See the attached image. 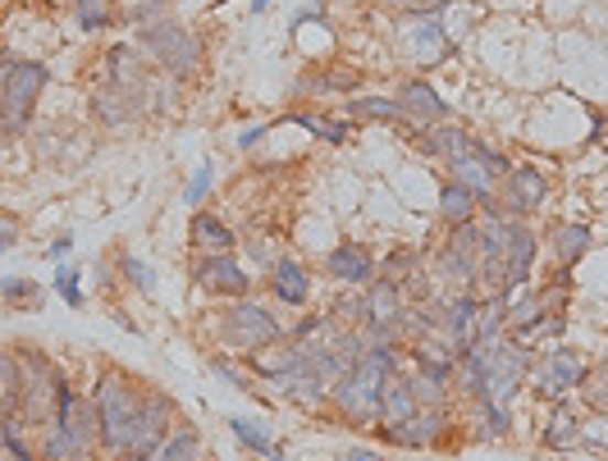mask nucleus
I'll use <instances>...</instances> for the list:
<instances>
[{
	"label": "nucleus",
	"mask_w": 608,
	"mask_h": 461,
	"mask_svg": "<svg viewBox=\"0 0 608 461\" xmlns=\"http://www.w3.org/2000/svg\"><path fill=\"white\" fill-rule=\"evenodd\" d=\"M476 261H480V256H467V252L444 248L439 261H435V270H439L444 284H453L458 293H471V288H476Z\"/></svg>",
	"instance_id": "nucleus-25"
},
{
	"label": "nucleus",
	"mask_w": 608,
	"mask_h": 461,
	"mask_svg": "<svg viewBox=\"0 0 608 461\" xmlns=\"http://www.w3.org/2000/svg\"><path fill=\"white\" fill-rule=\"evenodd\" d=\"M393 106H399V129H412V133H425L448 119V101L425 78H408L399 87V97H393Z\"/></svg>",
	"instance_id": "nucleus-8"
},
{
	"label": "nucleus",
	"mask_w": 608,
	"mask_h": 461,
	"mask_svg": "<svg viewBox=\"0 0 608 461\" xmlns=\"http://www.w3.org/2000/svg\"><path fill=\"white\" fill-rule=\"evenodd\" d=\"M42 461H87V452H83L59 425H51L46 439H42Z\"/></svg>",
	"instance_id": "nucleus-32"
},
{
	"label": "nucleus",
	"mask_w": 608,
	"mask_h": 461,
	"mask_svg": "<svg viewBox=\"0 0 608 461\" xmlns=\"http://www.w3.org/2000/svg\"><path fill=\"white\" fill-rule=\"evenodd\" d=\"M0 293H6L10 301H28L23 311H37V306H42V293H37V284H33V279H19V274H14V279H6V284H0Z\"/></svg>",
	"instance_id": "nucleus-43"
},
{
	"label": "nucleus",
	"mask_w": 608,
	"mask_h": 461,
	"mask_svg": "<svg viewBox=\"0 0 608 461\" xmlns=\"http://www.w3.org/2000/svg\"><path fill=\"white\" fill-rule=\"evenodd\" d=\"M325 274L334 284H348V288H367L376 279V256L361 248V242H339L329 256H325Z\"/></svg>",
	"instance_id": "nucleus-14"
},
{
	"label": "nucleus",
	"mask_w": 608,
	"mask_h": 461,
	"mask_svg": "<svg viewBox=\"0 0 608 461\" xmlns=\"http://www.w3.org/2000/svg\"><path fill=\"white\" fill-rule=\"evenodd\" d=\"M595 248V233L586 224H558L554 229V252H558V270L582 265V256Z\"/></svg>",
	"instance_id": "nucleus-23"
},
{
	"label": "nucleus",
	"mask_w": 608,
	"mask_h": 461,
	"mask_svg": "<svg viewBox=\"0 0 608 461\" xmlns=\"http://www.w3.org/2000/svg\"><path fill=\"white\" fill-rule=\"evenodd\" d=\"M604 380H608V371H604V365H595V371H586V380L576 384V393L586 397V411H590V416H604V411H608V393H604Z\"/></svg>",
	"instance_id": "nucleus-34"
},
{
	"label": "nucleus",
	"mask_w": 608,
	"mask_h": 461,
	"mask_svg": "<svg viewBox=\"0 0 608 461\" xmlns=\"http://www.w3.org/2000/svg\"><path fill=\"white\" fill-rule=\"evenodd\" d=\"M448 174H453V183H458V188H467L476 201H485V197H495V188L499 183L485 174V165L471 156V146H467V156H458V161H448Z\"/></svg>",
	"instance_id": "nucleus-22"
},
{
	"label": "nucleus",
	"mask_w": 608,
	"mask_h": 461,
	"mask_svg": "<svg viewBox=\"0 0 608 461\" xmlns=\"http://www.w3.org/2000/svg\"><path fill=\"white\" fill-rule=\"evenodd\" d=\"M476 311H480L476 293H453L448 301L435 306V329L448 338V343H458L467 352L476 343Z\"/></svg>",
	"instance_id": "nucleus-13"
},
{
	"label": "nucleus",
	"mask_w": 608,
	"mask_h": 461,
	"mask_svg": "<svg viewBox=\"0 0 608 461\" xmlns=\"http://www.w3.org/2000/svg\"><path fill=\"white\" fill-rule=\"evenodd\" d=\"M193 242H197V252L202 256H225V252H234V242H238V233H229L216 215H193Z\"/></svg>",
	"instance_id": "nucleus-21"
},
{
	"label": "nucleus",
	"mask_w": 608,
	"mask_h": 461,
	"mask_svg": "<svg viewBox=\"0 0 608 461\" xmlns=\"http://www.w3.org/2000/svg\"><path fill=\"white\" fill-rule=\"evenodd\" d=\"M210 183H216V165H210V161H206V165H197V169H193V178H188V188H184V201H188L193 210H197V206L206 201V193H210Z\"/></svg>",
	"instance_id": "nucleus-40"
},
{
	"label": "nucleus",
	"mask_w": 608,
	"mask_h": 461,
	"mask_svg": "<svg viewBox=\"0 0 608 461\" xmlns=\"http://www.w3.org/2000/svg\"><path fill=\"white\" fill-rule=\"evenodd\" d=\"M59 429L93 457V448H97V407H93V397H74V407L65 411V420H59Z\"/></svg>",
	"instance_id": "nucleus-19"
},
{
	"label": "nucleus",
	"mask_w": 608,
	"mask_h": 461,
	"mask_svg": "<svg viewBox=\"0 0 608 461\" xmlns=\"http://www.w3.org/2000/svg\"><path fill=\"white\" fill-rule=\"evenodd\" d=\"M220 343L238 356H257L265 348L284 343V325L270 306H257L248 297H234V306L220 316Z\"/></svg>",
	"instance_id": "nucleus-3"
},
{
	"label": "nucleus",
	"mask_w": 608,
	"mask_h": 461,
	"mask_svg": "<svg viewBox=\"0 0 608 461\" xmlns=\"http://www.w3.org/2000/svg\"><path fill=\"white\" fill-rule=\"evenodd\" d=\"M69 252H74V233H59V238L51 242V248H46V256H51V261H65Z\"/></svg>",
	"instance_id": "nucleus-45"
},
{
	"label": "nucleus",
	"mask_w": 608,
	"mask_h": 461,
	"mask_svg": "<svg viewBox=\"0 0 608 461\" xmlns=\"http://www.w3.org/2000/svg\"><path fill=\"white\" fill-rule=\"evenodd\" d=\"M265 133H270V124H252L248 133H242V138H238V146H242V151H252V146H257V142H261Z\"/></svg>",
	"instance_id": "nucleus-46"
},
{
	"label": "nucleus",
	"mask_w": 608,
	"mask_h": 461,
	"mask_svg": "<svg viewBox=\"0 0 608 461\" xmlns=\"http://www.w3.org/2000/svg\"><path fill=\"white\" fill-rule=\"evenodd\" d=\"M408 388L416 397V407H448V393H453L444 380H431L421 371H408Z\"/></svg>",
	"instance_id": "nucleus-30"
},
{
	"label": "nucleus",
	"mask_w": 608,
	"mask_h": 461,
	"mask_svg": "<svg viewBox=\"0 0 608 461\" xmlns=\"http://www.w3.org/2000/svg\"><path fill=\"white\" fill-rule=\"evenodd\" d=\"M361 306H367V329L380 333V338H393L408 316V306H403V284H393V279H371L367 293H361Z\"/></svg>",
	"instance_id": "nucleus-11"
},
{
	"label": "nucleus",
	"mask_w": 608,
	"mask_h": 461,
	"mask_svg": "<svg viewBox=\"0 0 608 461\" xmlns=\"http://www.w3.org/2000/svg\"><path fill=\"white\" fill-rule=\"evenodd\" d=\"M453 435V416L448 407H416L408 420L399 425H384V439L389 443H403V448H435Z\"/></svg>",
	"instance_id": "nucleus-10"
},
{
	"label": "nucleus",
	"mask_w": 608,
	"mask_h": 461,
	"mask_svg": "<svg viewBox=\"0 0 608 461\" xmlns=\"http://www.w3.org/2000/svg\"><path fill=\"white\" fill-rule=\"evenodd\" d=\"M471 407H476V439H485V443H495V439H503L508 429H512V411H508V403H490V397H471Z\"/></svg>",
	"instance_id": "nucleus-24"
},
{
	"label": "nucleus",
	"mask_w": 608,
	"mask_h": 461,
	"mask_svg": "<svg viewBox=\"0 0 608 461\" xmlns=\"http://www.w3.org/2000/svg\"><path fill=\"white\" fill-rule=\"evenodd\" d=\"M476 197L467 193V188H458V183H444V188H439V220L453 229V224H467V220H476Z\"/></svg>",
	"instance_id": "nucleus-26"
},
{
	"label": "nucleus",
	"mask_w": 608,
	"mask_h": 461,
	"mask_svg": "<svg viewBox=\"0 0 608 461\" xmlns=\"http://www.w3.org/2000/svg\"><path fill=\"white\" fill-rule=\"evenodd\" d=\"M146 461H202V435L193 425H170V435L156 443Z\"/></svg>",
	"instance_id": "nucleus-20"
},
{
	"label": "nucleus",
	"mask_w": 608,
	"mask_h": 461,
	"mask_svg": "<svg viewBox=\"0 0 608 461\" xmlns=\"http://www.w3.org/2000/svg\"><path fill=\"white\" fill-rule=\"evenodd\" d=\"M138 46L151 51V59H156L161 69H170L174 78H188L197 69V59H202L197 37L178 19H151V23H142L138 28Z\"/></svg>",
	"instance_id": "nucleus-4"
},
{
	"label": "nucleus",
	"mask_w": 608,
	"mask_h": 461,
	"mask_svg": "<svg viewBox=\"0 0 608 461\" xmlns=\"http://www.w3.org/2000/svg\"><path fill=\"white\" fill-rule=\"evenodd\" d=\"M348 87H357V74H348V69H339V74H312V78L297 83L302 97H312V91H348Z\"/></svg>",
	"instance_id": "nucleus-37"
},
{
	"label": "nucleus",
	"mask_w": 608,
	"mask_h": 461,
	"mask_svg": "<svg viewBox=\"0 0 608 461\" xmlns=\"http://www.w3.org/2000/svg\"><path fill=\"white\" fill-rule=\"evenodd\" d=\"M93 407H97V435L106 443V452H124L133 429H138V411H142V388L124 375V371H106L93 388Z\"/></svg>",
	"instance_id": "nucleus-1"
},
{
	"label": "nucleus",
	"mask_w": 608,
	"mask_h": 461,
	"mask_svg": "<svg viewBox=\"0 0 608 461\" xmlns=\"http://www.w3.org/2000/svg\"><path fill=\"white\" fill-rule=\"evenodd\" d=\"M119 265H124V279L138 288V293H156V274L146 270V261H138V256H119Z\"/></svg>",
	"instance_id": "nucleus-42"
},
{
	"label": "nucleus",
	"mask_w": 608,
	"mask_h": 461,
	"mask_svg": "<svg viewBox=\"0 0 608 461\" xmlns=\"http://www.w3.org/2000/svg\"><path fill=\"white\" fill-rule=\"evenodd\" d=\"M348 461H380V452H367V448H352Z\"/></svg>",
	"instance_id": "nucleus-48"
},
{
	"label": "nucleus",
	"mask_w": 608,
	"mask_h": 461,
	"mask_svg": "<svg viewBox=\"0 0 608 461\" xmlns=\"http://www.w3.org/2000/svg\"><path fill=\"white\" fill-rule=\"evenodd\" d=\"M348 119H357V124H399V106H393V97H352Z\"/></svg>",
	"instance_id": "nucleus-27"
},
{
	"label": "nucleus",
	"mask_w": 608,
	"mask_h": 461,
	"mask_svg": "<svg viewBox=\"0 0 608 461\" xmlns=\"http://www.w3.org/2000/svg\"><path fill=\"white\" fill-rule=\"evenodd\" d=\"M46 87H51V69L42 59H14L6 69V83H0V138H19L33 124V110Z\"/></svg>",
	"instance_id": "nucleus-2"
},
{
	"label": "nucleus",
	"mask_w": 608,
	"mask_h": 461,
	"mask_svg": "<svg viewBox=\"0 0 608 461\" xmlns=\"http://www.w3.org/2000/svg\"><path fill=\"white\" fill-rule=\"evenodd\" d=\"M270 10V0H252V14H265Z\"/></svg>",
	"instance_id": "nucleus-49"
},
{
	"label": "nucleus",
	"mask_w": 608,
	"mask_h": 461,
	"mask_svg": "<svg viewBox=\"0 0 608 461\" xmlns=\"http://www.w3.org/2000/svg\"><path fill=\"white\" fill-rule=\"evenodd\" d=\"M270 293L280 297V306H307V297H312V270L302 265V261H289V256H280L275 265H270Z\"/></svg>",
	"instance_id": "nucleus-15"
},
{
	"label": "nucleus",
	"mask_w": 608,
	"mask_h": 461,
	"mask_svg": "<svg viewBox=\"0 0 608 461\" xmlns=\"http://www.w3.org/2000/svg\"><path fill=\"white\" fill-rule=\"evenodd\" d=\"M170 425H174V397L161 393V388H146L142 411H138V429H133L129 448L119 452V461H146L151 452H156V443L170 435Z\"/></svg>",
	"instance_id": "nucleus-7"
},
{
	"label": "nucleus",
	"mask_w": 608,
	"mask_h": 461,
	"mask_svg": "<svg viewBox=\"0 0 608 461\" xmlns=\"http://www.w3.org/2000/svg\"><path fill=\"white\" fill-rule=\"evenodd\" d=\"M14 242H19V233H14L10 224H0V252H10V248H14Z\"/></svg>",
	"instance_id": "nucleus-47"
},
{
	"label": "nucleus",
	"mask_w": 608,
	"mask_h": 461,
	"mask_svg": "<svg viewBox=\"0 0 608 461\" xmlns=\"http://www.w3.org/2000/svg\"><path fill=\"white\" fill-rule=\"evenodd\" d=\"M284 124H302L329 146H344L348 133H352V124H344V119H325V114H284Z\"/></svg>",
	"instance_id": "nucleus-28"
},
{
	"label": "nucleus",
	"mask_w": 608,
	"mask_h": 461,
	"mask_svg": "<svg viewBox=\"0 0 608 461\" xmlns=\"http://www.w3.org/2000/svg\"><path fill=\"white\" fill-rule=\"evenodd\" d=\"M0 439H6V448H10L14 461H37V452L28 448V439L19 435V416H0Z\"/></svg>",
	"instance_id": "nucleus-38"
},
{
	"label": "nucleus",
	"mask_w": 608,
	"mask_h": 461,
	"mask_svg": "<svg viewBox=\"0 0 608 461\" xmlns=\"http://www.w3.org/2000/svg\"><path fill=\"white\" fill-rule=\"evenodd\" d=\"M106 69H110V87H115V91H124V97L138 106V101H142V91H146L138 51H133V46H110V55H106Z\"/></svg>",
	"instance_id": "nucleus-16"
},
{
	"label": "nucleus",
	"mask_w": 608,
	"mask_h": 461,
	"mask_svg": "<svg viewBox=\"0 0 608 461\" xmlns=\"http://www.w3.org/2000/svg\"><path fill=\"white\" fill-rule=\"evenodd\" d=\"M582 411H576L572 403H558L554 411H550V420H544V448H554V452H572L576 443H582Z\"/></svg>",
	"instance_id": "nucleus-17"
},
{
	"label": "nucleus",
	"mask_w": 608,
	"mask_h": 461,
	"mask_svg": "<svg viewBox=\"0 0 608 461\" xmlns=\"http://www.w3.org/2000/svg\"><path fill=\"white\" fill-rule=\"evenodd\" d=\"M393 46H399V55L408 59V65H416V69H435V65H444V59L453 55V37L444 33V23L431 19V14L399 19V28H393Z\"/></svg>",
	"instance_id": "nucleus-5"
},
{
	"label": "nucleus",
	"mask_w": 608,
	"mask_h": 461,
	"mask_svg": "<svg viewBox=\"0 0 608 461\" xmlns=\"http://www.w3.org/2000/svg\"><path fill=\"white\" fill-rule=\"evenodd\" d=\"M229 435H234L242 448H248V452H257V457H265L270 448H275V443H270V435H265V429H261L252 416H229Z\"/></svg>",
	"instance_id": "nucleus-31"
},
{
	"label": "nucleus",
	"mask_w": 608,
	"mask_h": 461,
	"mask_svg": "<svg viewBox=\"0 0 608 461\" xmlns=\"http://www.w3.org/2000/svg\"><path fill=\"white\" fill-rule=\"evenodd\" d=\"M193 279H197V288H206L210 297H248V288H252V274L242 270L229 252H225V256H202L197 270H193Z\"/></svg>",
	"instance_id": "nucleus-12"
},
{
	"label": "nucleus",
	"mask_w": 608,
	"mask_h": 461,
	"mask_svg": "<svg viewBox=\"0 0 608 461\" xmlns=\"http://www.w3.org/2000/svg\"><path fill=\"white\" fill-rule=\"evenodd\" d=\"M480 229V256H503L508 242H512V220L508 215H485V220H476Z\"/></svg>",
	"instance_id": "nucleus-29"
},
{
	"label": "nucleus",
	"mask_w": 608,
	"mask_h": 461,
	"mask_svg": "<svg viewBox=\"0 0 608 461\" xmlns=\"http://www.w3.org/2000/svg\"><path fill=\"white\" fill-rule=\"evenodd\" d=\"M55 293L65 297V306H74V311H83V270L78 265H65L59 261V270H55Z\"/></svg>",
	"instance_id": "nucleus-35"
},
{
	"label": "nucleus",
	"mask_w": 608,
	"mask_h": 461,
	"mask_svg": "<svg viewBox=\"0 0 608 461\" xmlns=\"http://www.w3.org/2000/svg\"><path fill=\"white\" fill-rule=\"evenodd\" d=\"M544 197H550V178H544L535 165H517V169L503 174L499 210L508 215V220H526V215H535L544 206Z\"/></svg>",
	"instance_id": "nucleus-9"
},
{
	"label": "nucleus",
	"mask_w": 608,
	"mask_h": 461,
	"mask_svg": "<svg viewBox=\"0 0 608 461\" xmlns=\"http://www.w3.org/2000/svg\"><path fill=\"white\" fill-rule=\"evenodd\" d=\"M444 248H453V252H467V256H480V229H476V220H467V224H453V233H448Z\"/></svg>",
	"instance_id": "nucleus-41"
},
{
	"label": "nucleus",
	"mask_w": 608,
	"mask_h": 461,
	"mask_svg": "<svg viewBox=\"0 0 608 461\" xmlns=\"http://www.w3.org/2000/svg\"><path fill=\"white\" fill-rule=\"evenodd\" d=\"M216 375H225V384H234V388H252V380H248V371L242 365H234V361H225V356H210L206 361Z\"/></svg>",
	"instance_id": "nucleus-44"
},
{
	"label": "nucleus",
	"mask_w": 608,
	"mask_h": 461,
	"mask_svg": "<svg viewBox=\"0 0 608 461\" xmlns=\"http://www.w3.org/2000/svg\"><path fill=\"white\" fill-rule=\"evenodd\" d=\"M97 114L106 119V124H129V114H133V101L124 97V91H115V87H101L97 97H93Z\"/></svg>",
	"instance_id": "nucleus-33"
},
{
	"label": "nucleus",
	"mask_w": 608,
	"mask_h": 461,
	"mask_svg": "<svg viewBox=\"0 0 608 461\" xmlns=\"http://www.w3.org/2000/svg\"><path fill=\"white\" fill-rule=\"evenodd\" d=\"M412 411H416V397H412V388H408V375H403V371H399V375H389L384 388H380L376 416H380L384 425H399V420H408Z\"/></svg>",
	"instance_id": "nucleus-18"
},
{
	"label": "nucleus",
	"mask_w": 608,
	"mask_h": 461,
	"mask_svg": "<svg viewBox=\"0 0 608 461\" xmlns=\"http://www.w3.org/2000/svg\"><path fill=\"white\" fill-rule=\"evenodd\" d=\"M471 156H476V161L485 165V174H490L495 183H499V178H503V174L512 169V165H508V156H503V151H495L490 142H480V138H471Z\"/></svg>",
	"instance_id": "nucleus-39"
},
{
	"label": "nucleus",
	"mask_w": 608,
	"mask_h": 461,
	"mask_svg": "<svg viewBox=\"0 0 608 461\" xmlns=\"http://www.w3.org/2000/svg\"><path fill=\"white\" fill-rule=\"evenodd\" d=\"M74 19L83 33H97V28L110 23V0H74Z\"/></svg>",
	"instance_id": "nucleus-36"
},
{
	"label": "nucleus",
	"mask_w": 608,
	"mask_h": 461,
	"mask_svg": "<svg viewBox=\"0 0 608 461\" xmlns=\"http://www.w3.org/2000/svg\"><path fill=\"white\" fill-rule=\"evenodd\" d=\"M586 356L576 352V348H550L540 361L526 365V380L540 397H550V403H567V397L576 393V384L586 380Z\"/></svg>",
	"instance_id": "nucleus-6"
}]
</instances>
